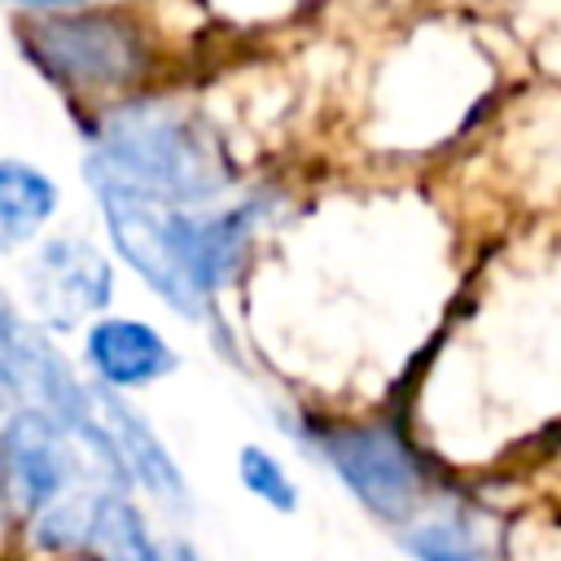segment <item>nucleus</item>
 <instances>
[{"label": "nucleus", "instance_id": "1", "mask_svg": "<svg viewBox=\"0 0 561 561\" xmlns=\"http://www.w3.org/2000/svg\"><path fill=\"white\" fill-rule=\"evenodd\" d=\"M88 171H92L110 232H114L118 250L127 254V263L171 307H180L184 316H202L206 294L219 285V276L228 272V263L241 245L245 215H219V219L175 215V210L158 206L149 193L118 180L101 158H92Z\"/></svg>", "mask_w": 561, "mask_h": 561}, {"label": "nucleus", "instance_id": "2", "mask_svg": "<svg viewBox=\"0 0 561 561\" xmlns=\"http://www.w3.org/2000/svg\"><path fill=\"white\" fill-rule=\"evenodd\" d=\"M118 180L149 197H206L224 184L197 136L167 114H127L105 131V153H96Z\"/></svg>", "mask_w": 561, "mask_h": 561}, {"label": "nucleus", "instance_id": "3", "mask_svg": "<svg viewBox=\"0 0 561 561\" xmlns=\"http://www.w3.org/2000/svg\"><path fill=\"white\" fill-rule=\"evenodd\" d=\"M31 53L48 66V75L75 83H123L145 61L140 35L105 13H70V18L35 22Z\"/></svg>", "mask_w": 561, "mask_h": 561}, {"label": "nucleus", "instance_id": "4", "mask_svg": "<svg viewBox=\"0 0 561 561\" xmlns=\"http://www.w3.org/2000/svg\"><path fill=\"white\" fill-rule=\"evenodd\" d=\"M316 443L364 508H373L386 522H403L416 513L421 469L412 465L408 447L394 434H386V430H324Z\"/></svg>", "mask_w": 561, "mask_h": 561}, {"label": "nucleus", "instance_id": "5", "mask_svg": "<svg viewBox=\"0 0 561 561\" xmlns=\"http://www.w3.org/2000/svg\"><path fill=\"white\" fill-rule=\"evenodd\" d=\"M0 482L26 513L53 508L75 482V456L53 416L18 412L0 434Z\"/></svg>", "mask_w": 561, "mask_h": 561}, {"label": "nucleus", "instance_id": "6", "mask_svg": "<svg viewBox=\"0 0 561 561\" xmlns=\"http://www.w3.org/2000/svg\"><path fill=\"white\" fill-rule=\"evenodd\" d=\"M88 359L105 386H145L175 368V351L140 320H101L88 333Z\"/></svg>", "mask_w": 561, "mask_h": 561}, {"label": "nucleus", "instance_id": "7", "mask_svg": "<svg viewBox=\"0 0 561 561\" xmlns=\"http://www.w3.org/2000/svg\"><path fill=\"white\" fill-rule=\"evenodd\" d=\"M96 403H101V416H105V434L114 438V447H118L127 473H136L158 500L184 504V478H180L171 451H167V447L158 443V434L149 430V421H145L136 408H127L118 394H110V390H101Z\"/></svg>", "mask_w": 561, "mask_h": 561}, {"label": "nucleus", "instance_id": "8", "mask_svg": "<svg viewBox=\"0 0 561 561\" xmlns=\"http://www.w3.org/2000/svg\"><path fill=\"white\" fill-rule=\"evenodd\" d=\"M57 206V188L26 162H0V241L31 237Z\"/></svg>", "mask_w": 561, "mask_h": 561}, {"label": "nucleus", "instance_id": "9", "mask_svg": "<svg viewBox=\"0 0 561 561\" xmlns=\"http://www.w3.org/2000/svg\"><path fill=\"white\" fill-rule=\"evenodd\" d=\"M92 539L110 552V561H167L145 530V517L123 495H96Z\"/></svg>", "mask_w": 561, "mask_h": 561}, {"label": "nucleus", "instance_id": "10", "mask_svg": "<svg viewBox=\"0 0 561 561\" xmlns=\"http://www.w3.org/2000/svg\"><path fill=\"white\" fill-rule=\"evenodd\" d=\"M237 473H241L245 491H250L254 500H263L267 508H276V513H294V508H298V486L289 482V473L280 469V460H276L272 451H263V447H241Z\"/></svg>", "mask_w": 561, "mask_h": 561}, {"label": "nucleus", "instance_id": "11", "mask_svg": "<svg viewBox=\"0 0 561 561\" xmlns=\"http://www.w3.org/2000/svg\"><path fill=\"white\" fill-rule=\"evenodd\" d=\"M403 548L416 561H486L478 552V543L460 526H451V522H425V526L408 530L403 535Z\"/></svg>", "mask_w": 561, "mask_h": 561}, {"label": "nucleus", "instance_id": "12", "mask_svg": "<svg viewBox=\"0 0 561 561\" xmlns=\"http://www.w3.org/2000/svg\"><path fill=\"white\" fill-rule=\"evenodd\" d=\"M92 517H96V500L53 504V508L39 517V543H44V548L83 543V539H92Z\"/></svg>", "mask_w": 561, "mask_h": 561}, {"label": "nucleus", "instance_id": "13", "mask_svg": "<svg viewBox=\"0 0 561 561\" xmlns=\"http://www.w3.org/2000/svg\"><path fill=\"white\" fill-rule=\"evenodd\" d=\"M167 561H202V557H197V552H193L188 543H180V548H175V552H171Z\"/></svg>", "mask_w": 561, "mask_h": 561}]
</instances>
